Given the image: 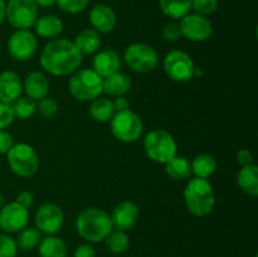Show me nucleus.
<instances>
[{"label": "nucleus", "instance_id": "12", "mask_svg": "<svg viewBox=\"0 0 258 257\" xmlns=\"http://www.w3.org/2000/svg\"><path fill=\"white\" fill-rule=\"evenodd\" d=\"M64 214L63 211L53 203H45L39 207L35 213V226L40 233L54 234L62 228Z\"/></svg>", "mask_w": 258, "mask_h": 257}, {"label": "nucleus", "instance_id": "11", "mask_svg": "<svg viewBox=\"0 0 258 257\" xmlns=\"http://www.w3.org/2000/svg\"><path fill=\"white\" fill-rule=\"evenodd\" d=\"M179 28L181 35L191 42H204L209 39L213 32L212 23L204 15L199 14H186L181 18Z\"/></svg>", "mask_w": 258, "mask_h": 257}, {"label": "nucleus", "instance_id": "31", "mask_svg": "<svg viewBox=\"0 0 258 257\" xmlns=\"http://www.w3.org/2000/svg\"><path fill=\"white\" fill-rule=\"evenodd\" d=\"M13 107V112H14V117L19 118V120H27L30 118L37 111V103L34 100L30 97H19L15 102Z\"/></svg>", "mask_w": 258, "mask_h": 257}, {"label": "nucleus", "instance_id": "17", "mask_svg": "<svg viewBox=\"0 0 258 257\" xmlns=\"http://www.w3.org/2000/svg\"><path fill=\"white\" fill-rule=\"evenodd\" d=\"M90 22L96 32L110 33L116 25V15L110 7L98 4L90 12Z\"/></svg>", "mask_w": 258, "mask_h": 257}, {"label": "nucleus", "instance_id": "39", "mask_svg": "<svg viewBox=\"0 0 258 257\" xmlns=\"http://www.w3.org/2000/svg\"><path fill=\"white\" fill-rule=\"evenodd\" d=\"M75 257H96V251L91 244H81L76 248Z\"/></svg>", "mask_w": 258, "mask_h": 257}, {"label": "nucleus", "instance_id": "6", "mask_svg": "<svg viewBox=\"0 0 258 257\" xmlns=\"http://www.w3.org/2000/svg\"><path fill=\"white\" fill-rule=\"evenodd\" d=\"M8 163L13 173L23 178H29L39 168V158L34 149L28 144H15L8 151Z\"/></svg>", "mask_w": 258, "mask_h": 257}, {"label": "nucleus", "instance_id": "10", "mask_svg": "<svg viewBox=\"0 0 258 257\" xmlns=\"http://www.w3.org/2000/svg\"><path fill=\"white\" fill-rule=\"evenodd\" d=\"M194 68L191 58L181 50H171L164 58V71L169 78L176 82H188L191 80Z\"/></svg>", "mask_w": 258, "mask_h": 257}, {"label": "nucleus", "instance_id": "37", "mask_svg": "<svg viewBox=\"0 0 258 257\" xmlns=\"http://www.w3.org/2000/svg\"><path fill=\"white\" fill-rule=\"evenodd\" d=\"M181 37L180 28L178 24H174V23H169L164 27L163 29V38L168 42H175L179 38Z\"/></svg>", "mask_w": 258, "mask_h": 257}, {"label": "nucleus", "instance_id": "13", "mask_svg": "<svg viewBox=\"0 0 258 257\" xmlns=\"http://www.w3.org/2000/svg\"><path fill=\"white\" fill-rule=\"evenodd\" d=\"M37 38L29 30L19 29L9 38L8 50L15 60H28L37 50Z\"/></svg>", "mask_w": 258, "mask_h": 257}, {"label": "nucleus", "instance_id": "29", "mask_svg": "<svg viewBox=\"0 0 258 257\" xmlns=\"http://www.w3.org/2000/svg\"><path fill=\"white\" fill-rule=\"evenodd\" d=\"M42 241L40 232L37 228H23L17 239V246L23 251L35 248Z\"/></svg>", "mask_w": 258, "mask_h": 257}, {"label": "nucleus", "instance_id": "45", "mask_svg": "<svg viewBox=\"0 0 258 257\" xmlns=\"http://www.w3.org/2000/svg\"><path fill=\"white\" fill-rule=\"evenodd\" d=\"M3 207H4V198H3V197L0 196V209H2Z\"/></svg>", "mask_w": 258, "mask_h": 257}, {"label": "nucleus", "instance_id": "1", "mask_svg": "<svg viewBox=\"0 0 258 257\" xmlns=\"http://www.w3.org/2000/svg\"><path fill=\"white\" fill-rule=\"evenodd\" d=\"M80 50L67 39H55L48 43L40 54V65L53 76H67L76 72L82 63Z\"/></svg>", "mask_w": 258, "mask_h": 257}, {"label": "nucleus", "instance_id": "42", "mask_svg": "<svg viewBox=\"0 0 258 257\" xmlns=\"http://www.w3.org/2000/svg\"><path fill=\"white\" fill-rule=\"evenodd\" d=\"M113 107H115V111H123L128 110V106H130V102L127 101V98H125L123 96H118L115 101H113Z\"/></svg>", "mask_w": 258, "mask_h": 257}, {"label": "nucleus", "instance_id": "19", "mask_svg": "<svg viewBox=\"0 0 258 257\" xmlns=\"http://www.w3.org/2000/svg\"><path fill=\"white\" fill-rule=\"evenodd\" d=\"M24 90L27 92L28 97L32 100H42L47 97L48 91H49V83L47 77L42 72H30L24 80Z\"/></svg>", "mask_w": 258, "mask_h": 257}, {"label": "nucleus", "instance_id": "8", "mask_svg": "<svg viewBox=\"0 0 258 257\" xmlns=\"http://www.w3.org/2000/svg\"><path fill=\"white\" fill-rule=\"evenodd\" d=\"M123 58L128 67L139 73L151 72L159 63L158 52L145 43H134L128 45Z\"/></svg>", "mask_w": 258, "mask_h": 257}, {"label": "nucleus", "instance_id": "32", "mask_svg": "<svg viewBox=\"0 0 258 257\" xmlns=\"http://www.w3.org/2000/svg\"><path fill=\"white\" fill-rule=\"evenodd\" d=\"M191 9L199 15H211L218 9V0H191Z\"/></svg>", "mask_w": 258, "mask_h": 257}, {"label": "nucleus", "instance_id": "16", "mask_svg": "<svg viewBox=\"0 0 258 257\" xmlns=\"http://www.w3.org/2000/svg\"><path fill=\"white\" fill-rule=\"evenodd\" d=\"M22 91L23 85L19 75L13 71H5L0 75V102L12 105L20 97Z\"/></svg>", "mask_w": 258, "mask_h": 257}, {"label": "nucleus", "instance_id": "7", "mask_svg": "<svg viewBox=\"0 0 258 257\" xmlns=\"http://www.w3.org/2000/svg\"><path fill=\"white\" fill-rule=\"evenodd\" d=\"M111 131L117 140L133 143L143 133V122L139 115L131 110L118 111L111 118Z\"/></svg>", "mask_w": 258, "mask_h": 257}, {"label": "nucleus", "instance_id": "34", "mask_svg": "<svg viewBox=\"0 0 258 257\" xmlns=\"http://www.w3.org/2000/svg\"><path fill=\"white\" fill-rule=\"evenodd\" d=\"M17 242L7 234L0 236V257H15L17 256Z\"/></svg>", "mask_w": 258, "mask_h": 257}, {"label": "nucleus", "instance_id": "36", "mask_svg": "<svg viewBox=\"0 0 258 257\" xmlns=\"http://www.w3.org/2000/svg\"><path fill=\"white\" fill-rule=\"evenodd\" d=\"M14 120V112L13 107L9 103L0 102V130L8 127Z\"/></svg>", "mask_w": 258, "mask_h": 257}, {"label": "nucleus", "instance_id": "35", "mask_svg": "<svg viewBox=\"0 0 258 257\" xmlns=\"http://www.w3.org/2000/svg\"><path fill=\"white\" fill-rule=\"evenodd\" d=\"M38 111H39V113L43 117L53 118L58 112V105L53 98L44 97L42 100H39Z\"/></svg>", "mask_w": 258, "mask_h": 257}, {"label": "nucleus", "instance_id": "24", "mask_svg": "<svg viewBox=\"0 0 258 257\" xmlns=\"http://www.w3.org/2000/svg\"><path fill=\"white\" fill-rule=\"evenodd\" d=\"M165 171L174 180H184L191 174V164L186 158L175 155L165 164Z\"/></svg>", "mask_w": 258, "mask_h": 257}, {"label": "nucleus", "instance_id": "33", "mask_svg": "<svg viewBox=\"0 0 258 257\" xmlns=\"http://www.w3.org/2000/svg\"><path fill=\"white\" fill-rule=\"evenodd\" d=\"M55 3L63 12L76 14V13L82 12L88 5L90 0H55Z\"/></svg>", "mask_w": 258, "mask_h": 257}, {"label": "nucleus", "instance_id": "9", "mask_svg": "<svg viewBox=\"0 0 258 257\" xmlns=\"http://www.w3.org/2000/svg\"><path fill=\"white\" fill-rule=\"evenodd\" d=\"M5 17L14 28L28 30L37 22V5L32 0H9Z\"/></svg>", "mask_w": 258, "mask_h": 257}, {"label": "nucleus", "instance_id": "40", "mask_svg": "<svg viewBox=\"0 0 258 257\" xmlns=\"http://www.w3.org/2000/svg\"><path fill=\"white\" fill-rule=\"evenodd\" d=\"M237 161L242 166L251 165V164H253V156H252L251 151L246 150V149H242V150H239L237 153Z\"/></svg>", "mask_w": 258, "mask_h": 257}, {"label": "nucleus", "instance_id": "22", "mask_svg": "<svg viewBox=\"0 0 258 257\" xmlns=\"http://www.w3.org/2000/svg\"><path fill=\"white\" fill-rule=\"evenodd\" d=\"M34 27L37 34L43 38H55L63 30L62 20L55 15H44V17L39 18L35 22Z\"/></svg>", "mask_w": 258, "mask_h": 257}, {"label": "nucleus", "instance_id": "5", "mask_svg": "<svg viewBox=\"0 0 258 257\" xmlns=\"http://www.w3.org/2000/svg\"><path fill=\"white\" fill-rule=\"evenodd\" d=\"M144 149L153 161L166 164L176 155V143L165 130H153L144 139Z\"/></svg>", "mask_w": 258, "mask_h": 257}, {"label": "nucleus", "instance_id": "23", "mask_svg": "<svg viewBox=\"0 0 258 257\" xmlns=\"http://www.w3.org/2000/svg\"><path fill=\"white\" fill-rule=\"evenodd\" d=\"M75 45L81 54H93L97 52L101 45V38L96 30L86 29L82 30L80 34L76 37Z\"/></svg>", "mask_w": 258, "mask_h": 257}, {"label": "nucleus", "instance_id": "18", "mask_svg": "<svg viewBox=\"0 0 258 257\" xmlns=\"http://www.w3.org/2000/svg\"><path fill=\"white\" fill-rule=\"evenodd\" d=\"M121 67L120 55L111 49L102 50L93 58V71L102 78L117 72Z\"/></svg>", "mask_w": 258, "mask_h": 257}, {"label": "nucleus", "instance_id": "41", "mask_svg": "<svg viewBox=\"0 0 258 257\" xmlns=\"http://www.w3.org/2000/svg\"><path fill=\"white\" fill-rule=\"evenodd\" d=\"M17 203H19L20 206L24 207V208L28 209L33 204V196H32V193H30V191H28V190H23L22 193H20L19 196H18Z\"/></svg>", "mask_w": 258, "mask_h": 257}, {"label": "nucleus", "instance_id": "14", "mask_svg": "<svg viewBox=\"0 0 258 257\" xmlns=\"http://www.w3.org/2000/svg\"><path fill=\"white\" fill-rule=\"evenodd\" d=\"M28 221H29L28 209L17 202L7 204L0 209V227L3 231L9 233L22 231L27 227Z\"/></svg>", "mask_w": 258, "mask_h": 257}, {"label": "nucleus", "instance_id": "21", "mask_svg": "<svg viewBox=\"0 0 258 257\" xmlns=\"http://www.w3.org/2000/svg\"><path fill=\"white\" fill-rule=\"evenodd\" d=\"M239 188L248 196L256 197L258 194V169L254 164L242 166L237 175Z\"/></svg>", "mask_w": 258, "mask_h": 257}, {"label": "nucleus", "instance_id": "27", "mask_svg": "<svg viewBox=\"0 0 258 257\" xmlns=\"http://www.w3.org/2000/svg\"><path fill=\"white\" fill-rule=\"evenodd\" d=\"M40 257H67L64 242L58 237H45L39 243Z\"/></svg>", "mask_w": 258, "mask_h": 257}, {"label": "nucleus", "instance_id": "44", "mask_svg": "<svg viewBox=\"0 0 258 257\" xmlns=\"http://www.w3.org/2000/svg\"><path fill=\"white\" fill-rule=\"evenodd\" d=\"M5 12H7V5H5V3L3 0H0V24L4 22Z\"/></svg>", "mask_w": 258, "mask_h": 257}, {"label": "nucleus", "instance_id": "26", "mask_svg": "<svg viewBox=\"0 0 258 257\" xmlns=\"http://www.w3.org/2000/svg\"><path fill=\"white\" fill-rule=\"evenodd\" d=\"M90 115L97 122H106L115 115L112 101L108 98H95L90 106Z\"/></svg>", "mask_w": 258, "mask_h": 257}, {"label": "nucleus", "instance_id": "30", "mask_svg": "<svg viewBox=\"0 0 258 257\" xmlns=\"http://www.w3.org/2000/svg\"><path fill=\"white\" fill-rule=\"evenodd\" d=\"M106 247L110 249L112 253H122L126 249L128 248V244H130V241H128V237L125 232L122 231H111L108 233V236L105 238Z\"/></svg>", "mask_w": 258, "mask_h": 257}, {"label": "nucleus", "instance_id": "4", "mask_svg": "<svg viewBox=\"0 0 258 257\" xmlns=\"http://www.w3.org/2000/svg\"><path fill=\"white\" fill-rule=\"evenodd\" d=\"M103 78L93 70H80L71 77L70 92L80 101H93L103 92Z\"/></svg>", "mask_w": 258, "mask_h": 257}, {"label": "nucleus", "instance_id": "28", "mask_svg": "<svg viewBox=\"0 0 258 257\" xmlns=\"http://www.w3.org/2000/svg\"><path fill=\"white\" fill-rule=\"evenodd\" d=\"M159 4L164 14L173 19L185 17L191 9V0H159Z\"/></svg>", "mask_w": 258, "mask_h": 257}, {"label": "nucleus", "instance_id": "15", "mask_svg": "<svg viewBox=\"0 0 258 257\" xmlns=\"http://www.w3.org/2000/svg\"><path fill=\"white\" fill-rule=\"evenodd\" d=\"M113 228L117 231H128L134 228L139 219V208L135 203L130 201L121 202L115 207L110 216Z\"/></svg>", "mask_w": 258, "mask_h": 257}, {"label": "nucleus", "instance_id": "3", "mask_svg": "<svg viewBox=\"0 0 258 257\" xmlns=\"http://www.w3.org/2000/svg\"><path fill=\"white\" fill-rule=\"evenodd\" d=\"M184 199L188 211L193 216L204 217L211 213L216 204L212 185L207 179L194 178L188 181L184 190Z\"/></svg>", "mask_w": 258, "mask_h": 257}, {"label": "nucleus", "instance_id": "2", "mask_svg": "<svg viewBox=\"0 0 258 257\" xmlns=\"http://www.w3.org/2000/svg\"><path fill=\"white\" fill-rule=\"evenodd\" d=\"M76 226L78 234L88 242L103 241L113 228L110 216L98 208H88L81 212Z\"/></svg>", "mask_w": 258, "mask_h": 257}, {"label": "nucleus", "instance_id": "43", "mask_svg": "<svg viewBox=\"0 0 258 257\" xmlns=\"http://www.w3.org/2000/svg\"><path fill=\"white\" fill-rule=\"evenodd\" d=\"M32 2L40 8H49L55 4V0H32Z\"/></svg>", "mask_w": 258, "mask_h": 257}, {"label": "nucleus", "instance_id": "38", "mask_svg": "<svg viewBox=\"0 0 258 257\" xmlns=\"http://www.w3.org/2000/svg\"><path fill=\"white\" fill-rule=\"evenodd\" d=\"M13 146V138L9 133L0 130V154H7Z\"/></svg>", "mask_w": 258, "mask_h": 257}, {"label": "nucleus", "instance_id": "20", "mask_svg": "<svg viewBox=\"0 0 258 257\" xmlns=\"http://www.w3.org/2000/svg\"><path fill=\"white\" fill-rule=\"evenodd\" d=\"M133 82H131V78L127 75L122 72H115L112 75H110L108 77L103 78V92L108 93L111 96H123L125 93H127L130 91Z\"/></svg>", "mask_w": 258, "mask_h": 257}, {"label": "nucleus", "instance_id": "25", "mask_svg": "<svg viewBox=\"0 0 258 257\" xmlns=\"http://www.w3.org/2000/svg\"><path fill=\"white\" fill-rule=\"evenodd\" d=\"M217 170V161L209 154H199L194 158L191 163V173L196 174L197 178L207 179L213 175Z\"/></svg>", "mask_w": 258, "mask_h": 257}]
</instances>
